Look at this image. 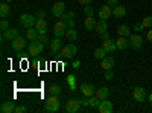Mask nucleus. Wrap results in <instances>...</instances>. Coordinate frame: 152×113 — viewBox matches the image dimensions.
<instances>
[{"instance_id":"nucleus-27","label":"nucleus","mask_w":152,"mask_h":113,"mask_svg":"<svg viewBox=\"0 0 152 113\" xmlns=\"http://www.w3.org/2000/svg\"><path fill=\"white\" fill-rule=\"evenodd\" d=\"M116 44H117V49H126L129 46V38H126V37H119L116 40Z\"/></svg>"},{"instance_id":"nucleus-45","label":"nucleus","mask_w":152,"mask_h":113,"mask_svg":"<svg viewBox=\"0 0 152 113\" xmlns=\"http://www.w3.org/2000/svg\"><path fill=\"white\" fill-rule=\"evenodd\" d=\"M100 38H102V40L110 38V34H108V31H107V32H104V34H100Z\"/></svg>"},{"instance_id":"nucleus-46","label":"nucleus","mask_w":152,"mask_h":113,"mask_svg":"<svg viewBox=\"0 0 152 113\" xmlns=\"http://www.w3.org/2000/svg\"><path fill=\"white\" fill-rule=\"evenodd\" d=\"M91 2H93V0H79V3H81V5H90Z\"/></svg>"},{"instance_id":"nucleus-6","label":"nucleus","mask_w":152,"mask_h":113,"mask_svg":"<svg viewBox=\"0 0 152 113\" xmlns=\"http://www.w3.org/2000/svg\"><path fill=\"white\" fill-rule=\"evenodd\" d=\"M81 103L79 99H69L67 104H66V112L67 113H78L81 110Z\"/></svg>"},{"instance_id":"nucleus-18","label":"nucleus","mask_w":152,"mask_h":113,"mask_svg":"<svg viewBox=\"0 0 152 113\" xmlns=\"http://www.w3.org/2000/svg\"><path fill=\"white\" fill-rule=\"evenodd\" d=\"M0 112H2V113H12V112H15V103H12V101L2 103Z\"/></svg>"},{"instance_id":"nucleus-35","label":"nucleus","mask_w":152,"mask_h":113,"mask_svg":"<svg viewBox=\"0 0 152 113\" xmlns=\"http://www.w3.org/2000/svg\"><path fill=\"white\" fill-rule=\"evenodd\" d=\"M84 12H85V16H87V17H94V11H93V8H91L90 5H85Z\"/></svg>"},{"instance_id":"nucleus-22","label":"nucleus","mask_w":152,"mask_h":113,"mask_svg":"<svg viewBox=\"0 0 152 113\" xmlns=\"http://www.w3.org/2000/svg\"><path fill=\"white\" fill-rule=\"evenodd\" d=\"M100 66H102L104 70L113 69V67H114V58H113V57H105V58L102 60V63H100Z\"/></svg>"},{"instance_id":"nucleus-49","label":"nucleus","mask_w":152,"mask_h":113,"mask_svg":"<svg viewBox=\"0 0 152 113\" xmlns=\"http://www.w3.org/2000/svg\"><path fill=\"white\" fill-rule=\"evenodd\" d=\"M148 101L152 104V93H149V95H148Z\"/></svg>"},{"instance_id":"nucleus-30","label":"nucleus","mask_w":152,"mask_h":113,"mask_svg":"<svg viewBox=\"0 0 152 113\" xmlns=\"http://www.w3.org/2000/svg\"><path fill=\"white\" fill-rule=\"evenodd\" d=\"M140 23L143 24V28L151 29V28H152V16H146V17H143V20H142Z\"/></svg>"},{"instance_id":"nucleus-43","label":"nucleus","mask_w":152,"mask_h":113,"mask_svg":"<svg viewBox=\"0 0 152 113\" xmlns=\"http://www.w3.org/2000/svg\"><path fill=\"white\" fill-rule=\"evenodd\" d=\"M119 3V0H107V5H110V6H116Z\"/></svg>"},{"instance_id":"nucleus-39","label":"nucleus","mask_w":152,"mask_h":113,"mask_svg":"<svg viewBox=\"0 0 152 113\" xmlns=\"http://www.w3.org/2000/svg\"><path fill=\"white\" fill-rule=\"evenodd\" d=\"M24 112H26V107H24V106H15V113H24Z\"/></svg>"},{"instance_id":"nucleus-8","label":"nucleus","mask_w":152,"mask_h":113,"mask_svg":"<svg viewBox=\"0 0 152 113\" xmlns=\"http://www.w3.org/2000/svg\"><path fill=\"white\" fill-rule=\"evenodd\" d=\"M18 37V29H14V28H8L6 31H3L2 34V40L3 41H12L14 38Z\"/></svg>"},{"instance_id":"nucleus-40","label":"nucleus","mask_w":152,"mask_h":113,"mask_svg":"<svg viewBox=\"0 0 152 113\" xmlns=\"http://www.w3.org/2000/svg\"><path fill=\"white\" fill-rule=\"evenodd\" d=\"M58 18H59V20H64V21H69V20H70V17H69L67 12H62V14H61Z\"/></svg>"},{"instance_id":"nucleus-33","label":"nucleus","mask_w":152,"mask_h":113,"mask_svg":"<svg viewBox=\"0 0 152 113\" xmlns=\"http://www.w3.org/2000/svg\"><path fill=\"white\" fill-rule=\"evenodd\" d=\"M88 101H90V106H91V107H96V109H97L99 104H100V99H99L97 96H94V95L88 98Z\"/></svg>"},{"instance_id":"nucleus-38","label":"nucleus","mask_w":152,"mask_h":113,"mask_svg":"<svg viewBox=\"0 0 152 113\" xmlns=\"http://www.w3.org/2000/svg\"><path fill=\"white\" fill-rule=\"evenodd\" d=\"M79 103H81L82 107H88V106H90V101H88V98H87V96H84L82 99H79Z\"/></svg>"},{"instance_id":"nucleus-48","label":"nucleus","mask_w":152,"mask_h":113,"mask_svg":"<svg viewBox=\"0 0 152 113\" xmlns=\"http://www.w3.org/2000/svg\"><path fill=\"white\" fill-rule=\"evenodd\" d=\"M37 17H38V18H43V17H44V11H40V12L37 14Z\"/></svg>"},{"instance_id":"nucleus-42","label":"nucleus","mask_w":152,"mask_h":113,"mask_svg":"<svg viewBox=\"0 0 152 113\" xmlns=\"http://www.w3.org/2000/svg\"><path fill=\"white\" fill-rule=\"evenodd\" d=\"M79 66H81V63H79L78 60H75V61L72 63V67H73V69H79Z\"/></svg>"},{"instance_id":"nucleus-32","label":"nucleus","mask_w":152,"mask_h":113,"mask_svg":"<svg viewBox=\"0 0 152 113\" xmlns=\"http://www.w3.org/2000/svg\"><path fill=\"white\" fill-rule=\"evenodd\" d=\"M67 84L70 86V90H76V77L75 75H69L67 77Z\"/></svg>"},{"instance_id":"nucleus-36","label":"nucleus","mask_w":152,"mask_h":113,"mask_svg":"<svg viewBox=\"0 0 152 113\" xmlns=\"http://www.w3.org/2000/svg\"><path fill=\"white\" fill-rule=\"evenodd\" d=\"M8 28H9L8 20H6V18H2V21H0V29H2V31H6Z\"/></svg>"},{"instance_id":"nucleus-37","label":"nucleus","mask_w":152,"mask_h":113,"mask_svg":"<svg viewBox=\"0 0 152 113\" xmlns=\"http://www.w3.org/2000/svg\"><path fill=\"white\" fill-rule=\"evenodd\" d=\"M107 81H111L113 78H114V73H113V69H110V70H105V77H104Z\"/></svg>"},{"instance_id":"nucleus-14","label":"nucleus","mask_w":152,"mask_h":113,"mask_svg":"<svg viewBox=\"0 0 152 113\" xmlns=\"http://www.w3.org/2000/svg\"><path fill=\"white\" fill-rule=\"evenodd\" d=\"M64 9H66V3H64V2H56V3H53V6H52V16L58 18L62 12H64Z\"/></svg>"},{"instance_id":"nucleus-12","label":"nucleus","mask_w":152,"mask_h":113,"mask_svg":"<svg viewBox=\"0 0 152 113\" xmlns=\"http://www.w3.org/2000/svg\"><path fill=\"white\" fill-rule=\"evenodd\" d=\"M97 110H99V113H111L114 110V107H113V103L108 101V98H107V99H102V101H100Z\"/></svg>"},{"instance_id":"nucleus-44","label":"nucleus","mask_w":152,"mask_h":113,"mask_svg":"<svg viewBox=\"0 0 152 113\" xmlns=\"http://www.w3.org/2000/svg\"><path fill=\"white\" fill-rule=\"evenodd\" d=\"M146 38H148V41H151V43H152V28L148 31V34H146Z\"/></svg>"},{"instance_id":"nucleus-34","label":"nucleus","mask_w":152,"mask_h":113,"mask_svg":"<svg viewBox=\"0 0 152 113\" xmlns=\"http://www.w3.org/2000/svg\"><path fill=\"white\" fill-rule=\"evenodd\" d=\"M37 41H40L41 44H47V43H50V40H49V37H47V34H40V35H38V40Z\"/></svg>"},{"instance_id":"nucleus-24","label":"nucleus","mask_w":152,"mask_h":113,"mask_svg":"<svg viewBox=\"0 0 152 113\" xmlns=\"http://www.w3.org/2000/svg\"><path fill=\"white\" fill-rule=\"evenodd\" d=\"M117 35L119 37H129L131 35V28L126 26V24H120V26H117Z\"/></svg>"},{"instance_id":"nucleus-50","label":"nucleus","mask_w":152,"mask_h":113,"mask_svg":"<svg viewBox=\"0 0 152 113\" xmlns=\"http://www.w3.org/2000/svg\"><path fill=\"white\" fill-rule=\"evenodd\" d=\"M6 2H8V3H11V2H14V0H6Z\"/></svg>"},{"instance_id":"nucleus-23","label":"nucleus","mask_w":152,"mask_h":113,"mask_svg":"<svg viewBox=\"0 0 152 113\" xmlns=\"http://www.w3.org/2000/svg\"><path fill=\"white\" fill-rule=\"evenodd\" d=\"M99 35L100 34H104V32H107L108 31V24H107V20H102L100 18L99 21H97V24H96V29H94Z\"/></svg>"},{"instance_id":"nucleus-10","label":"nucleus","mask_w":152,"mask_h":113,"mask_svg":"<svg viewBox=\"0 0 152 113\" xmlns=\"http://www.w3.org/2000/svg\"><path fill=\"white\" fill-rule=\"evenodd\" d=\"M142 44H143V38L138 34H132V35H129V46L132 47V49H135V51H138V49L142 47Z\"/></svg>"},{"instance_id":"nucleus-47","label":"nucleus","mask_w":152,"mask_h":113,"mask_svg":"<svg viewBox=\"0 0 152 113\" xmlns=\"http://www.w3.org/2000/svg\"><path fill=\"white\" fill-rule=\"evenodd\" d=\"M67 24H69V28H75V20H73V18H70V20L67 21Z\"/></svg>"},{"instance_id":"nucleus-29","label":"nucleus","mask_w":152,"mask_h":113,"mask_svg":"<svg viewBox=\"0 0 152 113\" xmlns=\"http://www.w3.org/2000/svg\"><path fill=\"white\" fill-rule=\"evenodd\" d=\"M107 51H105V49L104 47H99V49H96V51H94V58H97V60H104L105 57H107Z\"/></svg>"},{"instance_id":"nucleus-19","label":"nucleus","mask_w":152,"mask_h":113,"mask_svg":"<svg viewBox=\"0 0 152 113\" xmlns=\"http://www.w3.org/2000/svg\"><path fill=\"white\" fill-rule=\"evenodd\" d=\"M96 24H97V20L94 17H87L84 20V26L87 31H94L96 29Z\"/></svg>"},{"instance_id":"nucleus-41","label":"nucleus","mask_w":152,"mask_h":113,"mask_svg":"<svg viewBox=\"0 0 152 113\" xmlns=\"http://www.w3.org/2000/svg\"><path fill=\"white\" fill-rule=\"evenodd\" d=\"M132 29L138 32V31H142V29H143V24H142V23H137V24H134V28H132Z\"/></svg>"},{"instance_id":"nucleus-13","label":"nucleus","mask_w":152,"mask_h":113,"mask_svg":"<svg viewBox=\"0 0 152 113\" xmlns=\"http://www.w3.org/2000/svg\"><path fill=\"white\" fill-rule=\"evenodd\" d=\"M111 16H113V9H111L110 5H104V6L99 8V17L102 20H108Z\"/></svg>"},{"instance_id":"nucleus-4","label":"nucleus","mask_w":152,"mask_h":113,"mask_svg":"<svg viewBox=\"0 0 152 113\" xmlns=\"http://www.w3.org/2000/svg\"><path fill=\"white\" fill-rule=\"evenodd\" d=\"M67 28H69L67 21H64V20H59V18H58V21L55 23V26H53V34H55V37H59V38H61L62 35H66Z\"/></svg>"},{"instance_id":"nucleus-28","label":"nucleus","mask_w":152,"mask_h":113,"mask_svg":"<svg viewBox=\"0 0 152 113\" xmlns=\"http://www.w3.org/2000/svg\"><path fill=\"white\" fill-rule=\"evenodd\" d=\"M66 37H67L70 41H75L76 38H78V32H76L73 28H67V31H66Z\"/></svg>"},{"instance_id":"nucleus-1","label":"nucleus","mask_w":152,"mask_h":113,"mask_svg":"<svg viewBox=\"0 0 152 113\" xmlns=\"http://www.w3.org/2000/svg\"><path fill=\"white\" fill-rule=\"evenodd\" d=\"M61 107V103H59V99L56 95H50L47 99H46V104H44V110L46 112H50V113H55L58 112Z\"/></svg>"},{"instance_id":"nucleus-26","label":"nucleus","mask_w":152,"mask_h":113,"mask_svg":"<svg viewBox=\"0 0 152 113\" xmlns=\"http://www.w3.org/2000/svg\"><path fill=\"white\" fill-rule=\"evenodd\" d=\"M9 12H11V6L8 2H3L2 5H0V17L2 18H6L9 16Z\"/></svg>"},{"instance_id":"nucleus-20","label":"nucleus","mask_w":152,"mask_h":113,"mask_svg":"<svg viewBox=\"0 0 152 113\" xmlns=\"http://www.w3.org/2000/svg\"><path fill=\"white\" fill-rule=\"evenodd\" d=\"M108 95H110L108 87H99V89H96V92H94V96H97L100 101H102V99H107Z\"/></svg>"},{"instance_id":"nucleus-7","label":"nucleus","mask_w":152,"mask_h":113,"mask_svg":"<svg viewBox=\"0 0 152 113\" xmlns=\"http://www.w3.org/2000/svg\"><path fill=\"white\" fill-rule=\"evenodd\" d=\"M11 47L14 49V51H17V52H21L24 47H26V40L23 38V37H17V38H14L11 41Z\"/></svg>"},{"instance_id":"nucleus-17","label":"nucleus","mask_w":152,"mask_h":113,"mask_svg":"<svg viewBox=\"0 0 152 113\" xmlns=\"http://www.w3.org/2000/svg\"><path fill=\"white\" fill-rule=\"evenodd\" d=\"M61 49H62V41L59 40V37H56L55 40L50 41V52H52L53 55H55V54H58V52L61 51Z\"/></svg>"},{"instance_id":"nucleus-16","label":"nucleus","mask_w":152,"mask_h":113,"mask_svg":"<svg viewBox=\"0 0 152 113\" xmlns=\"http://www.w3.org/2000/svg\"><path fill=\"white\" fill-rule=\"evenodd\" d=\"M35 29L38 31V34H47V21L44 18H37Z\"/></svg>"},{"instance_id":"nucleus-2","label":"nucleus","mask_w":152,"mask_h":113,"mask_svg":"<svg viewBox=\"0 0 152 113\" xmlns=\"http://www.w3.org/2000/svg\"><path fill=\"white\" fill-rule=\"evenodd\" d=\"M76 52H78V47H76L75 44H67V46H62V49L59 51V54H61V57L64 58V60H72L75 55H76Z\"/></svg>"},{"instance_id":"nucleus-15","label":"nucleus","mask_w":152,"mask_h":113,"mask_svg":"<svg viewBox=\"0 0 152 113\" xmlns=\"http://www.w3.org/2000/svg\"><path fill=\"white\" fill-rule=\"evenodd\" d=\"M102 47L105 49V51H107L108 54H111V52H114V51L117 49V44H116V41H114V40L107 38V40H104V41H102Z\"/></svg>"},{"instance_id":"nucleus-5","label":"nucleus","mask_w":152,"mask_h":113,"mask_svg":"<svg viewBox=\"0 0 152 113\" xmlns=\"http://www.w3.org/2000/svg\"><path fill=\"white\" fill-rule=\"evenodd\" d=\"M43 51H44V44H41L40 41H31V44H29V47H28V52H29V55H32V57L40 55Z\"/></svg>"},{"instance_id":"nucleus-25","label":"nucleus","mask_w":152,"mask_h":113,"mask_svg":"<svg viewBox=\"0 0 152 113\" xmlns=\"http://www.w3.org/2000/svg\"><path fill=\"white\" fill-rule=\"evenodd\" d=\"M38 35H40V34H38V31L35 29V26H34V28H29V29L26 31V38H28L29 41H37V40H38Z\"/></svg>"},{"instance_id":"nucleus-3","label":"nucleus","mask_w":152,"mask_h":113,"mask_svg":"<svg viewBox=\"0 0 152 113\" xmlns=\"http://www.w3.org/2000/svg\"><path fill=\"white\" fill-rule=\"evenodd\" d=\"M18 21L21 23V26H24L26 29H29V28H34V26H35L37 18H35L32 14H21L20 18H18Z\"/></svg>"},{"instance_id":"nucleus-31","label":"nucleus","mask_w":152,"mask_h":113,"mask_svg":"<svg viewBox=\"0 0 152 113\" xmlns=\"http://www.w3.org/2000/svg\"><path fill=\"white\" fill-rule=\"evenodd\" d=\"M61 90H62V89H61L59 84H52V86L49 87V93H50V95H59Z\"/></svg>"},{"instance_id":"nucleus-9","label":"nucleus","mask_w":152,"mask_h":113,"mask_svg":"<svg viewBox=\"0 0 152 113\" xmlns=\"http://www.w3.org/2000/svg\"><path fill=\"white\" fill-rule=\"evenodd\" d=\"M132 96L137 103H143L145 99H146V90L143 89V87H134L132 89Z\"/></svg>"},{"instance_id":"nucleus-11","label":"nucleus","mask_w":152,"mask_h":113,"mask_svg":"<svg viewBox=\"0 0 152 113\" xmlns=\"http://www.w3.org/2000/svg\"><path fill=\"white\" fill-rule=\"evenodd\" d=\"M81 92H82V96L90 98V96L94 95L96 89H94V86L90 84V83H82V84H81Z\"/></svg>"},{"instance_id":"nucleus-21","label":"nucleus","mask_w":152,"mask_h":113,"mask_svg":"<svg viewBox=\"0 0 152 113\" xmlns=\"http://www.w3.org/2000/svg\"><path fill=\"white\" fill-rule=\"evenodd\" d=\"M113 16L114 17H117V18H123L125 16H126V9H125V6H122V5H116L113 8Z\"/></svg>"}]
</instances>
